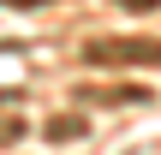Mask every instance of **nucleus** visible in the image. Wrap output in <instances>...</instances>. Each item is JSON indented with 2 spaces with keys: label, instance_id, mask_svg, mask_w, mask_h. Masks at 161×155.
<instances>
[{
  "label": "nucleus",
  "instance_id": "obj_1",
  "mask_svg": "<svg viewBox=\"0 0 161 155\" xmlns=\"http://www.w3.org/2000/svg\"><path fill=\"white\" fill-rule=\"evenodd\" d=\"M90 60H161L155 42H96Z\"/></svg>",
  "mask_w": 161,
  "mask_h": 155
},
{
  "label": "nucleus",
  "instance_id": "obj_2",
  "mask_svg": "<svg viewBox=\"0 0 161 155\" xmlns=\"http://www.w3.org/2000/svg\"><path fill=\"white\" fill-rule=\"evenodd\" d=\"M125 6H131V12H155L161 0H125Z\"/></svg>",
  "mask_w": 161,
  "mask_h": 155
},
{
  "label": "nucleus",
  "instance_id": "obj_3",
  "mask_svg": "<svg viewBox=\"0 0 161 155\" xmlns=\"http://www.w3.org/2000/svg\"><path fill=\"white\" fill-rule=\"evenodd\" d=\"M6 6H36V0H6Z\"/></svg>",
  "mask_w": 161,
  "mask_h": 155
}]
</instances>
